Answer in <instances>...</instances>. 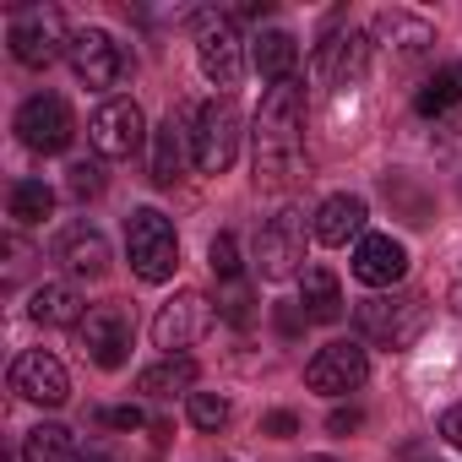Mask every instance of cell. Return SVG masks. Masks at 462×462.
Listing matches in <instances>:
<instances>
[{"label": "cell", "instance_id": "cell-1", "mask_svg": "<svg viewBox=\"0 0 462 462\" xmlns=\"http://www.w3.org/2000/svg\"><path fill=\"white\" fill-rule=\"evenodd\" d=\"M251 136H256V185H267V190L294 185L300 163H305V82L300 77L262 93Z\"/></svg>", "mask_w": 462, "mask_h": 462}, {"label": "cell", "instance_id": "cell-2", "mask_svg": "<svg viewBox=\"0 0 462 462\" xmlns=\"http://www.w3.org/2000/svg\"><path fill=\"white\" fill-rule=\"evenodd\" d=\"M125 256H131V273L142 283H169L174 267H180V240H174V223L158 212V207H142L131 212L125 223Z\"/></svg>", "mask_w": 462, "mask_h": 462}, {"label": "cell", "instance_id": "cell-3", "mask_svg": "<svg viewBox=\"0 0 462 462\" xmlns=\"http://www.w3.org/2000/svg\"><path fill=\"white\" fill-rule=\"evenodd\" d=\"M240 136H245V115L235 98H207L196 109V125H190V147H196V169L201 174H223L228 163L240 158Z\"/></svg>", "mask_w": 462, "mask_h": 462}, {"label": "cell", "instance_id": "cell-4", "mask_svg": "<svg viewBox=\"0 0 462 462\" xmlns=\"http://www.w3.org/2000/svg\"><path fill=\"white\" fill-rule=\"evenodd\" d=\"M6 44H12V60H17V66H33V71H44V66H55L60 55H71L66 17H60L55 6H28V12H17L12 28H6Z\"/></svg>", "mask_w": 462, "mask_h": 462}, {"label": "cell", "instance_id": "cell-5", "mask_svg": "<svg viewBox=\"0 0 462 462\" xmlns=\"http://www.w3.org/2000/svg\"><path fill=\"white\" fill-rule=\"evenodd\" d=\"M430 321V305L419 294H375L359 305V332L381 348H413Z\"/></svg>", "mask_w": 462, "mask_h": 462}, {"label": "cell", "instance_id": "cell-6", "mask_svg": "<svg viewBox=\"0 0 462 462\" xmlns=\"http://www.w3.org/2000/svg\"><path fill=\"white\" fill-rule=\"evenodd\" d=\"M305 240H310V228H305V212L300 207L273 212L262 223V235H256V267H262V278H273V283L294 278L300 262H305Z\"/></svg>", "mask_w": 462, "mask_h": 462}, {"label": "cell", "instance_id": "cell-7", "mask_svg": "<svg viewBox=\"0 0 462 462\" xmlns=\"http://www.w3.org/2000/svg\"><path fill=\"white\" fill-rule=\"evenodd\" d=\"M196 66L212 88H240L245 77V39L228 17H201L196 28Z\"/></svg>", "mask_w": 462, "mask_h": 462}, {"label": "cell", "instance_id": "cell-8", "mask_svg": "<svg viewBox=\"0 0 462 462\" xmlns=\"http://www.w3.org/2000/svg\"><path fill=\"white\" fill-rule=\"evenodd\" d=\"M17 136L28 152H66L71 136H77V120H71V104L60 93H33L23 109H17Z\"/></svg>", "mask_w": 462, "mask_h": 462}, {"label": "cell", "instance_id": "cell-9", "mask_svg": "<svg viewBox=\"0 0 462 462\" xmlns=\"http://www.w3.org/2000/svg\"><path fill=\"white\" fill-rule=\"evenodd\" d=\"M71 71L88 82V88H120L125 77H131V55H125V44H115V33H104V28H82V33H71Z\"/></svg>", "mask_w": 462, "mask_h": 462}, {"label": "cell", "instance_id": "cell-10", "mask_svg": "<svg viewBox=\"0 0 462 462\" xmlns=\"http://www.w3.org/2000/svg\"><path fill=\"white\" fill-rule=\"evenodd\" d=\"M131 337H136V327H131V316L120 305H93L82 316V327H77V343L98 370H120L131 359Z\"/></svg>", "mask_w": 462, "mask_h": 462}, {"label": "cell", "instance_id": "cell-11", "mask_svg": "<svg viewBox=\"0 0 462 462\" xmlns=\"http://www.w3.org/2000/svg\"><path fill=\"white\" fill-rule=\"evenodd\" d=\"M147 136V120L136 109V98H104L88 120V142L98 158H131Z\"/></svg>", "mask_w": 462, "mask_h": 462}, {"label": "cell", "instance_id": "cell-12", "mask_svg": "<svg viewBox=\"0 0 462 462\" xmlns=\"http://www.w3.org/2000/svg\"><path fill=\"white\" fill-rule=\"evenodd\" d=\"M207 327H212V300L196 294V289H185V294H174L169 305H158V316H152V343H158L163 354H185L190 343L207 337Z\"/></svg>", "mask_w": 462, "mask_h": 462}, {"label": "cell", "instance_id": "cell-13", "mask_svg": "<svg viewBox=\"0 0 462 462\" xmlns=\"http://www.w3.org/2000/svg\"><path fill=\"white\" fill-rule=\"evenodd\" d=\"M365 375H370V354H365L359 343H348V337L316 348V359L305 365V381H310V392H321V397H348V392L365 386Z\"/></svg>", "mask_w": 462, "mask_h": 462}, {"label": "cell", "instance_id": "cell-14", "mask_svg": "<svg viewBox=\"0 0 462 462\" xmlns=\"http://www.w3.org/2000/svg\"><path fill=\"white\" fill-rule=\"evenodd\" d=\"M12 392H17L23 402L60 408V402L71 397V375H66V365H60L55 354L28 348V354H17V365H12Z\"/></svg>", "mask_w": 462, "mask_h": 462}, {"label": "cell", "instance_id": "cell-15", "mask_svg": "<svg viewBox=\"0 0 462 462\" xmlns=\"http://www.w3.org/2000/svg\"><path fill=\"white\" fill-rule=\"evenodd\" d=\"M190 125H196V115L169 109V115H163V125L152 131V158H147L152 185H174V180L185 174V163L196 158V147H190Z\"/></svg>", "mask_w": 462, "mask_h": 462}, {"label": "cell", "instance_id": "cell-16", "mask_svg": "<svg viewBox=\"0 0 462 462\" xmlns=\"http://www.w3.org/2000/svg\"><path fill=\"white\" fill-rule=\"evenodd\" d=\"M55 262H60L71 278H104V273H109V240H104V228L88 223V217L71 223V228H60Z\"/></svg>", "mask_w": 462, "mask_h": 462}, {"label": "cell", "instance_id": "cell-17", "mask_svg": "<svg viewBox=\"0 0 462 462\" xmlns=\"http://www.w3.org/2000/svg\"><path fill=\"white\" fill-rule=\"evenodd\" d=\"M402 273H408V251L392 235H365L354 245V278L365 289H392V283H402Z\"/></svg>", "mask_w": 462, "mask_h": 462}, {"label": "cell", "instance_id": "cell-18", "mask_svg": "<svg viewBox=\"0 0 462 462\" xmlns=\"http://www.w3.org/2000/svg\"><path fill=\"white\" fill-rule=\"evenodd\" d=\"M365 217H370V207H365V196H327L321 207H316V217H310V235L321 240V245H359L365 240Z\"/></svg>", "mask_w": 462, "mask_h": 462}, {"label": "cell", "instance_id": "cell-19", "mask_svg": "<svg viewBox=\"0 0 462 462\" xmlns=\"http://www.w3.org/2000/svg\"><path fill=\"white\" fill-rule=\"evenodd\" d=\"M365 60H370V39L365 33H343V39H327L316 50V82L321 88H348L365 77Z\"/></svg>", "mask_w": 462, "mask_h": 462}, {"label": "cell", "instance_id": "cell-20", "mask_svg": "<svg viewBox=\"0 0 462 462\" xmlns=\"http://www.w3.org/2000/svg\"><path fill=\"white\" fill-rule=\"evenodd\" d=\"M300 310H305V321H321V327L343 321V283H337L332 267H305L300 273Z\"/></svg>", "mask_w": 462, "mask_h": 462}, {"label": "cell", "instance_id": "cell-21", "mask_svg": "<svg viewBox=\"0 0 462 462\" xmlns=\"http://www.w3.org/2000/svg\"><path fill=\"white\" fill-rule=\"evenodd\" d=\"M190 386H196V359L190 354H163L158 365H147L142 375H136V392L142 397H190Z\"/></svg>", "mask_w": 462, "mask_h": 462}, {"label": "cell", "instance_id": "cell-22", "mask_svg": "<svg viewBox=\"0 0 462 462\" xmlns=\"http://www.w3.org/2000/svg\"><path fill=\"white\" fill-rule=\"evenodd\" d=\"M28 316H33L39 327H82L88 305H82V294H77L71 283H39L33 300H28Z\"/></svg>", "mask_w": 462, "mask_h": 462}, {"label": "cell", "instance_id": "cell-23", "mask_svg": "<svg viewBox=\"0 0 462 462\" xmlns=\"http://www.w3.org/2000/svg\"><path fill=\"white\" fill-rule=\"evenodd\" d=\"M294 60H300V44H294L283 28H273V33H262V39L251 44V66H256V77H262L267 88L289 82V77H294Z\"/></svg>", "mask_w": 462, "mask_h": 462}, {"label": "cell", "instance_id": "cell-24", "mask_svg": "<svg viewBox=\"0 0 462 462\" xmlns=\"http://www.w3.org/2000/svg\"><path fill=\"white\" fill-rule=\"evenodd\" d=\"M375 39L397 44L402 55H424V50L435 44V28H430L424 17H413V12H402V6H392V12H381V17H375Z\"/></svg>", "mask_w": 462, "mask_h": 462}, {"label": "cell", "instance_id": "cell-25", "mask_svg": "<svg viewBox=\"0 0 462 462\" xmlns=\"http://www.w3.org/2000/svg\"><path fill=\"white\" fill-rule=\"evenodd\" d=\"M82 446L66 424H33L28 440H23V462H77Z\"/></svg>", "mask_w": 462, "mask_h": 462}, {"label": "cell", "instance_id": "cell-26", "mask_svg": "<svg viewBox=\"0 0 462 462\" xmlns=\"http://www.w3.org/2000/svg\"><path fill=\"white\" fill-rule=\"evenodd\" d=\"M55 212V190L44 180H17L12 185V217L17 223H44Z\"/></svg>", "mask_w": 462, "mask_h": 462}, {"label": "cell", "instance_id": "cell-27", "mask_svg": "<svg viewBox=\"0 0 462 462\" xmlns=\"http://www.w3.org/2000/svg\"><path fill=\"white\" fill-rule=\"evenodd\" d=\"M462 98V66H440L424 88H419V115H446Z\"/></svg>", "mask_w": 462, "mask_h": 462}, {"label": "cell", "instance_id": "cell-28", "mask_svg": "<svg viewBox=\"0 0 462 462\" xmlns=\"http://www.w3.org/2000/svg\"><path fill=\"white\" fill-rule=\"evenodd\" d=\"M185 413H190V424H196L201 435H217V430L228 424V397H217V392H190V397H185Z\"/></svg>", "mask_w": 462, "mask_h": 462}, {"label": "cell", "instance_id": "cell-29", "mask_svg": "<svg viewBox=\"0 0 462 462\" xmlns=\"http://www.w3.org/2000/svg\"><path fill=\"white\" fill-rule=\"evenodd\" d=\"M217 316H223L228 327H251V321H256V310H251V289H245L240 278L223 289V300H217Z\"/></svg>", "mask_w": 462, "mask_h": 462}, {"label": "cell", "instance_id": "cell-30", "mask_svg": "<svg viewBox=\"0 0 462 462\" xmlns=\"http://www.w3.org/2000/svg\"><path fill=\"white\" fill-rule=\"evenodd\" d=\"M207 267H212L223 283L240 278V245H235V235H217V240L207 245Z\"/></svg>", "mask_w": 462, "mask_h": 462}, {"label": "cell", "instance_id": "cell-31", "mask_svg": "<svg viewBox=\"0 0 462 462\" xmlns=\"http://www.w3.org/2000/svg\"><path fill=\"white\" fill-rule=\"evenodd\" d=\"M66 190H71L77 201L98 196V190H104V169H98V163H88V158H82V163H71V169H66Z\"/></svg>", "mask_w": 462, "mask_h": 462}, {"label": "cell", "instance_id": "cell-32", "mask_svg": "<svg viewBox=\"0 0 462 462\" xmlns=\"http://www.w3.org/2000/svg\"><path fill=\"white\" fill-rule=\"evenodd\" d=\"M98 424H109V430H142V408H136V402H125V408H98Z\"/></svg>", "mask_w": 462, "mask_h": 462}, {"label": "cell", "instance_id": "cell-33", "mask_svg": "<svg viewBox=\"0 0 462 462\" xmlns=\"http://www.w3.org/2000/svg\"><path fill=\"white\" fill-rule=\"evenodd\" d=\"M262 435H273V440H289V435H300V419H294L289 408H278V413H267V419H262Z\"/></svg>", "mask_w": 462, "mask_h": 462}, {"label": "cell", "instance_id": "cell-34", "mask_svg": "<svg viewBox=\"0 0 462 462\" xmlns=\"http://www.w3.org/2000/svg\"><path fill=\"white\" fill-rule=\"evenodd\" d=\"M278 332L283 337H300L305 332V310L300 305H278Z\"/></svg>", "mask_w": 462, "mask_h": 462}, {"label": "cell", "instance_id": "cell-35", "mask_svg": "<svg viewBox=\"0 0 462 462\" xmlns=\"http://www.w3.org/2000/svg\"><path fill=\"white\" fill-rule=\"evenodd\" d=\"M365 424V413L359 408H332V419H327V430L332 435H348V430H359Z\"/></svg>", "mask_w": 462, "mask_h": 462}, {"label": "cell", "instance_id": "cell-36", "mask_svg": "<svg viewBox=\"0 0 462 462\" xmlns=\"http://www.w3.org/2000/svg\"><path fill=\"white\" fill-rule=\"evenodd\" d=\"M440 435H446V440H451V446H457V451H462V402H457V408H446V413H440Z\"/></svg>", "mask_w": 462, "mask_h": 462}, {"label": "cell", "instance_id": "cell-37", "mask_svg": "<svg viewBox=\"0 0 462 462\" xmlns=\"http://www.w3.org/2000/svg\"><path fill=\"white\" fill-rule=\"evenodd\" d=\"M305 462H337V457H305Z\"/></svg>", "mask_w": 462, "mask_h": 462}]
</instances>
